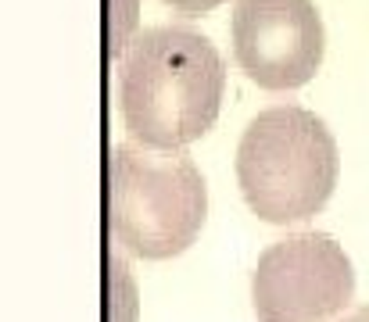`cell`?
Instances as JSON below:
<instances>
[{"instance_id": "cell-1", "label": "cell", "mask_w": 369, "mask_h": 322, "mask_svg": "<svg viewBox=\"0 0 369 322\" xmlns=\"http://www.w3.org/2000/svg\"><path fill=\"white\" fill-rule=\"evenodd\" d=\"M226 64L190 26L140 29L118 57V115L133 143L183 150L219 118Z\"/></svg>"}, {"instance_id": "cell-2", "label": "cell", "mask_w": 369, "mask_h": 322, "mask_svg": "<svg viewBox=\"0 0 369 322\" xmlns=\"http://www.w3.org/2000/svg\"><path fill=\"white\" fill-rule=\"evenodd\" d=\"M341 176L337 140L316 111L273 104L258 111L237 143V186L269 226L305 222L330 201Z\"/></svg>"}, {"instance_id": "cell-3", "label": "cell", "mask_w": 369, "mask_h": 322, "mask_svg": "<svg viewBox=\"0 0 369 322\" xmlns=\"http://www.w3.org/2000/svg\"><path fill=\"white\" fill-rule=\"evenodd\" d=\"M208 219V186L187 150H151L133 140L108 158V226L122 251L143 262L183 254Z\"/></svg>"}, {"instance_id": "cell-4", "label": "cell", "mask_w": 369, "mask_h": 322, "mask_svg": "<svg viewBox=\"0 0 369 322\" xmlns=\"http://www.w3.org/2000/svg\"><path fill=\"white\" fill-rule=\"evenodd\" d=\"M355 297V269L330 233H291L258 254L251 308L258 322H330Z\"/></svg>"}, {"instance_id": "cell-5", "label": "cell", "mask_w": 369, "mask_h": 322, "mask_svg": "<svg viewBox=\"0 0 369 322\" xmlns=\"http://www.w3.org/2000/svg\"><path fill=\"white\" fill-rule=\"evenodd\" d=\"M233 61L262 90H298L323 64L326 33L312 0H233Z\"/></svg>"}, {"instance_id": "cell-6", "label": "cell", "mask_w": 369, "mask_h": 322, "mask_svg": "<svg viewBox=\"0 0 369 322\" xmlns=\"http://www.w3.org/2000/svg\"><path fill=\"white\" fill-rule=\"evenodd\" d=\"M108 322H136V287L115 247H108Z\"/></svg>"}, {"instance_id": "cell-7", "label": "cell", "mask_w": 369, "mask_h": 322, "mask_svg": "<svg viewBox=\"0 0 369 322\" xmlns=\"http://www.w3.org/2000/svg\"><path fill=\"white\" fill-rule=\"evenodd\" d=\"M105 47L108 57H122L126 47L136 36V15H140V0H105Z\"/></svg>"}, {"instance_id": "cell-8", "label": "cell", "mask_w": 369, "mask_h": 322, "mask_svg": "<svg viewBox=\"0 0 369 322\" xmlns=\"http://www.w3.org/2000/svg\"><path fill=\"white\" fill-rule=\"evenodd\" d=\"M165 8H172L176 15H204V11H212V8H219V4H226V0H161Z\"/></svg>"}, {"instance_id": "cell-9", "label": "cell", "mask_w": 369, "mask_h": 322, "mask_svg": "<svg viewBox=\"0 0 369 322\" xmlns=\"http://www.w3.org/2000/svg\"><path fill=\"white\" fill-rule=\"evenodd\" d=\"M337 322H369V305H362V308H355V312H348V315L337 319Z\"/></svg>"}]
</instances>
